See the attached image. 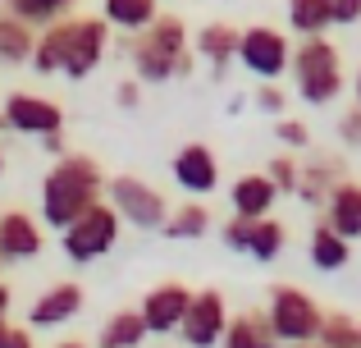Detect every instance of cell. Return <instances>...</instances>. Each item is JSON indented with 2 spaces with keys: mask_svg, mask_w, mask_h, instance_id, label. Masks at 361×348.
I'll use <instances>...</instances> for the list:
<instances>
[{
  "mask_svg": "<svg viewBox=\"0 0 361 348\" xmlns=\"http://www.w3.org/2000/svg\"><path fill=\"white\" fill-rule=\"evenodd\" d=\"M101 165L82 152H64L55 161V170L42 179V220L51 229H64L69 220H78L92 202H101Z\"/></svg>",
  "mask_w": 361,
  "mask_h": 348,
  "instance_id": "6da1fadb",
  "label": "cell"
},
{
  "mask_svg": "<svg viewBox=\"0 0 361 348\" xmlns=\"http://www.w3.org/2000/svg\"><path fill=\"white\" fill-rule=\"evenodd\" d=\"M133 69L142 83H165L174 73H192V51H188V28L178 14H156L133 42Z\"/></svg>",
  "mask_w": 361,
  "mask_h": 348,
  "instance_id": "7a4b0ae2",
  "label": "cell"
},
{
  "mask_svg": "<svg viewBox=\"0 0 361 348\" xmlns=\"http://www.w3.org/2000/svg\"><path fill=\"white\" fill-rule=\"evenodd\" d=\"M288 69L298 78V97L307 106H329L343 92V60H338V46L325 32L302 37L288 55Z\"/></svg>",
  "mask_w": 361,
  "mask_h": 348,
  "instance_id": "3957f363",
  "label": "cell"
},
{
  "mask_svg": "<svg viewBox=\"0 0 361 348\" xmlns=\"http://www.w3.org/2000/svg\"><path fill=\"white\" fill-rule=\"evenodd\" d=\"M110 46L106 18H64L60 23V73L64 78H87Z\"/></svg>",
  "mask_w": 361,
  "mask_h": 348,
  "instance_id": "277c9868",
  "label": "cell"
},
{
  "mask_svg": "<svg viewBox=\"0 0 361 348\" xmlns=\"http://www.w3.org/2000/svg\"><path fill=\"white\" fill-rule=\"evenodd\" d=\"M119 229H123V220H119L115 206L110 202H92L78 220H69L60 229L64 234V252H69L73 261H97V257H106V252L119 243Z\"/></svg>",
  "mask_w": 361,
  "mask_h": 348,
  "instance_id": "5b68a950",
  "label": "cell"
},
{
  "mask_svg": "<svg viewBox=\"0 0 361 348\" xmlns=\"http://www.w3.org/2000/svg\"><path fill=\"white\" fill-rule=\"evenodd\" d=\"M265 316H270L274 335H279L283 344H311V340H316V330H320V316H325V312L316 307V298H311L307 289H298V284H274Z\"/></svg>",
  "mask_w": 361,
  "mask_h": 348,
  "instance_id": "8992f818",
  "label": "cell"
},
{
  "mask_svg": "<svg viewBox=\"0 0 361 348\" xmlns=\"http://www.w3.org/2000/svg\"><path fill=\"white\" fill-rule=\"evenodd\" d=\"M110 206L119 211L123 224H137V229H160L169 215V202L137 174H115L110 179Z\"/></svg>",
  "mask_w": 361,
  "mask_h": 348,
  "instance_id": "52a82bcc",
  "label": "cell"
},
{
  "mask_svg": "<svg viewBox=\"0 0 361 348\" xmlns=\"http://www.w3.org/2000/svg\"><path fill=\"white\" fill-rule=\"evenodd\" d=\"M224 325H229V307H224L220 289H202L188 298V312L178 321V340L188 348H220Z\"/></svg>",
  "mask_w": 361,
  "mask_h": 348,
  "instance_id": "ba28073f",
  "label": "cell"
},
{
  "mask_svg": "<svg viewBox=\"0 0 361 348\" xmlns=\"http://www.w3.org/2000/svg\"><path fill=\"white\" fill-rule=\"evenodd\" d=\"M288 55H293V42L279 32V28H247L238 37V60L247 73H256V78H279L283 69H288Z\"/></svg>",
  "mask_w": 361,
  "mask_h": 348,
  "instance_id": "9c48e42d",
  "label": "cell"
},
{
  "mask_svg": "<svg viewBox=\"0 0 361 348\" xmlns=\"http://www.w3.org/2000/svg\"><path fill=\"white\" fill-rule=\"evenodd\" d=\"M224 243L256 261H274L283 252V243H288V229L279 220H270V215H233L224 224Z\"/></svg>",
  "mask_w": 361,
  "mask_h": 348,
  "instance_id": "30bf717a",
  "label": "cell"
},
{
  "mask_svg": "<svg viewBox=\"0 0 361 348\" xmlns=\"http://www.w3.org/2000/svg\"><path fill=\"white\" fill-rule=\"evenodd\" d=\"M0 115L9 119V133H27V138H42V133L64 128V110L55 106V101L37 97V92H14Z\"/></svg>",
  "mask_w": 361,
  "mask_h": 348,
  "instance_id": "8fae6325",
  "label": "cell"
},
{
  "mask_svg": "<svg viewBox=\"0 0 361 348\" xmlns=\"http://www.w3.org/2000/svg\"><path fill=\"white\" fill-rule=\"evenodd\" d=\"M188 298H192V289L178 284V280L156 284L147 298H142V307H137L142 321H147V330L151 335H174L178 321H183V312H188Z\"/></svg>",
  "mask_w": 361,
  "mask_h": 348,
  "instance_id": "7c38bea8",
  "label": "cell"
},
{
  "mask_svg": "<svg viewBox=\"0 0 361 348\" xmlns=\"http://www.w3.org/2000/svg\"><path fill=\"white\" fill-rule=\"evenodd\" d=\"M46 248L42 224L27 211H0V261H32Z\"/></svg>",
  "mask_w": 361,
  "mask_h": 348,
  "instance_id": "4fadbf2b",
  "label": "cell"
},
{
  "mask_svg": "<svg viewBox=\"0 0 361 348\" xmlns=\"http://www.w3.org/2000/svg\"><path fill=\"white\" fill-rule=\"evenodd\" d=\"M174 184L183 193H215L220 188V161L206 143H188L174 156Z\"/></svg>",
  "mask_w": 361,
  "mask_h": 348,
  "instance_id": "5bb4252c",
  "label": "cell"
},
{
  "mask_svg": "<svg viewBox=\"0 0 361 348\" xmlns=\"http://www.w3.org/2000/svg\"><path fill=\"white\" fill-rule=\"evenodd\" d=\"M78 312H82V284H73V280H60V284H51L32 307H27V325H32V330H46V325L73 321Z\"/></svg>",
  "mask_w": 361,
  "mask_h": 348,
  "instance_id": "9a60e30c",
  "label": "cell"
},
{
  "mask_svg": "<svg viewBox=\"0 0 361 348\" xmlns=\"http://www.w3.org/2000/svg\"><path fill=\"white\" fill-rule=\"evenodd\" d=\"M338 179H348V161L343 156H320V161H311V165H298V188H293V193L311 206H325L329 188H334Z\"/></svg>",
  "mask_w": 361,
  "mask_h": 348,
  "instance_id": "2e32d148",
  "label": "cell"
},
{
  "mask_svg": "<svg viewBox=\"0 0 361 348\" xmlns=\"http://www.w3.org/2000/svg\"><path fill=\"white\" fill-rule=\"evenodd\" d=\"M325 220L334 224L343 239H361V184L357 179H338L325 197Z\"/></svg>",
  "mask_w": 361,
  "mask_h": 348,
  "instance_id": "e0dca14e",
  "label": "cell"
},
{
  "mask_svg": "<svg viewBox=\"0 0 361 348\" xmlns=\"http://www.w3.org/2000/svg\"><path fill=\"white\" fill-rule=\"evenodd\" d=\"M238 37L243 32L233 23H224V18H215V23H206L202 32H197V55L215 69V78H224L229 60H238Z\"/></svg>",
  "mask_w": 361,
  "mask_h": 348,
  "instance_id": "ac0fdd59",
  "label": "cell"
},
{
  "mask_svg": "<svg viewBox=\"0 0 361 348\" xmlns=\"http://www.w3.org/2000/svg\"><path fill=\"white\" fill-rule=\"evenodd\" d=\"M233 215H270L279 202V188L270 184V174H238L229 188Z\"/></svg>",
  "mask_w": 361,
  "mask_h": 348,
  "instance_id": "d6986e66",
  "label": "cell"
},
{
  "mask_svg": "<svg viewBox=\"0 0 361 348\" xmlns=\"http://www.w3.org/2000/svg\"><path fill=\"white\" fill-rule=\"evenodd\" d=\"M220 348H279V335H274V325H270L265 312H238L224 325Z\"/></svg>",
  "mask_w": 361,
  "mask_h": 348,
  "instance_id": "ffe728a7",
  "label": "cell"
},
{
  "mask_svg": "<svg viewBox=\"0 0 361 348\" xmlns=\"http://www.w3.org/2000/svg\"><path fill=\"white\" fill-rule=\"evenodd\" d=\"M348 257H353V239H343L329 220H316V229H311V261H316V270H343Z\"/></svg>",
  "mask_w": 361,
  "mask_h": 348,
  "instance_id": "44dd1931",
  "label": "cell"
},
{
  "mask_svg": "<svg viewBox=\"0 0 361 348\" xmlns=\"http://www.w3.org/2000/svg\"><path fill=\"white\" fill-rule=\"evenodd\" d=\"M147 321H142L137 307H123V312H115L106 325H101V348H137L142 340H147Z\"/></svg>",
  "mask_w": 361,
  "mask_h": 348,
  "instance_id": "7402d4cb",
  "label": "cell"
},
{
  "mask_svg": "<svg viewBox=\"0 0 361 348\" xmlns=\"http://www.w3.org/2000/svg\"><path fill=\"white\" fill-rule=\"evenodd\" d=\"M156 14H160L156 0H106V5H101V18H106L110 28H123V32H142Z\"/></svg>",
  "mask_w": 361,
  "mask_h": 348,
  "instance_id": "603a6c76",
  "label": "cell"
},
{
  "mask_svg": "<svg viewBox=\"0 0 361 348\" xmlns=\"http://www.w3.org/2000/svg\"><path fill=\"white\" fill-rule=\"evenodd\" d=\"M32 42H37L32 28L5 9V14H0V64H27V55H32Z\"/></svg>",
  "mask_w": 361,
  "mask_h": 348,
  "instance_id": "cb8c5ba5",
  "label": "cell"
},
{
  "mask_svg": "<svg viewBox=\"0 0 361 348\" xmlns=\"http://www.w3.org/2000/svg\"><path fill=\"white\" fill-rule=\"evenodd\" d=\"M160 234H169V239H202V234H211V211L202 202H183L165 215Z\"/></svg>",
  "mask_w": 361,
  "mask_h": 348,
  "instance_id": "d4e9b609",
  "label": "cell"
},
{
  "mask_svg": "<svg viewBox=\"0 0 361 348\" xmlns=\"http://www.w3.org/2000/svg\"><path fill=\"white\" fill-rule=\"evenodd\" d=\"M311 344L316 348H361V321L348 312H329V316H320V330Z\"/></svg>",
  "mask_w": 361,
  "mask_h": 348,
  "instance_id": "484cf974",
  "label": "cell"
},
{
  "mask_svg": "<svg viewBox=\"0 0 361 348\" xmlns=\"http://www.w3.org/2000/svg\"><path fill=\"white\" fill-rule=\"evenodd\" d=\"M5 9L14 18H23L27 28H51L73 9V0H5Z\"/></svg>",
  "mask_w": 361,
  "mask_h": 348,
  "instance_id": "4316f807",
  "label": "cell"
},
{
  "mask_svg": "<svg viewBox=\"0 0 361 348\" xmlns=\"http://www.w3.org/2000/svg\"><path fill=\"white\" fill-rule=\"evenodd\" d=\"M288 23L298 37H316L325 28H334V18H329L325 0H288Z\"/></svg>",
  "mask_w": 361,
  "mask_h": 348,
  "instance_id": "83f0119b",
  "label": "cell"
},
{
  "mask_svg": "<svg viewBox=\"0 0 361 348\" xmlns=\"http://www.w3.org/2000/svg\"><path fill=\"white\" fill-rule=\"evenodd\" d=\"M37 73H60V23H51L42 37L32 42V55H27Z\"/></svg>",
  "mask_w": 361,
  "mask_h": 348,
  "instance_id": "f1b7e54d",
  "label": "cell"
},
{
  "mask_svg": "<svg viewBox=\"0 0 361 348\" xmlns=\"http://www.w3.org/2000/svg\"><path fill=\"white\" fill-rule=\"evenodd\" d=\"M265 174H270V184L279 188V197H283V193H293V188H298V156H288V152L274 156Z\"/></svg>",
  "mask_w": 361,
  "mask_h": 348,
  "instance_id": "f546056e",
  "label": "cell"
},
{
  "mask_svg": "<svg viewBox=\"0 0 361 348\" xmlns=\"http://www.w3.org/2000/svg\"><path fill=\"white\" fill-rule=\"evenodd\" d=\"M274 138H279L283 147H307V143H311L307 124H302V119H288V115H279V124H274Z\"/></svg>",
  "mask_w": 361,
  "mask_h": 348,
  "instance_id": "4dcf8cb0",
  "label": "cell"
},
{
  "mask_svg": "<svg viewBox=\"0 0 361 348\" xmlns=\"http://www.w3.org/2000/svg\"><path fill=\"white\" fill-rule=\"evenodd\" d=\"M329 5V18H334V23H361V0H325Z\"/></svg>",
  "mask_w": 361,
  "mask_h": 348,
  "instance_id": "1f68e13d",
  "label": "cell"
},
{
  "mask_svg": "<svg viewBox=\"0 0 361 348\" xmlns=\"http://www.w3.org/2000/svg\"><path fill=\"white\" fill-rule=\"evenodd\" d=\"M256 106H261L265 115H283V92L274 88V83H261V88H256Z\"/></svg>",
  "mask_w": 361,
  "mask_h": 348,
  "instance_id": "d6a6232c",
  "label": "cell"
},
{
  "mask_svg": "<svg viewBox=\"0 0 361 348\" xmlns=\"http://www.w3.org/2000/svg\"><path fill=\"white\" fill-rule=\"evenodd\" d=\"M338 138H343L348 147H361V106H353L343 119H338Z\"/></svg>",
  "mask_w": 361,
  "mask_h": 348,
  "instance_id": "836d02e7",
  "label": "cell"
},
{
  "mask_svg": "<svg viewBox=\"0 0 361 348\" xmlns=\"http://www.w3.org/2000/svg\"><path fill=\"white\" fill-rule=\"evenodd\" d=\"M0 348H37V340L27 335V325H9L5 340H0Z\"/></svg>",
  "mask_w": 361,
  "mask_h": 348,
  "instance_id": "e575fe53",
  "label": "cell"
},
{
  "mask_svg": "<svg viewBox=\"0 0 361 348\" xmlns=\"http://www.w3.org/2000/svg\"><path fill=\"white\" fill-rule=\"evenodd\" d=\"M115 101H119V106L123 110H133V106H137V101H142V88H137V83H119V92H115Z\"/></svg>",
  "mask_w": 361,
  "mask_h": 348,
  "instance_id": "d590c367",
  "label": "cell"
},
{
  "mask_svg": "<svg viewBox=\"0 0 361 348\" xmlns=\"http://www.w3.org/2000/svg\"><path fill=\"white\" fill-rule=\"evenodd\" d=\"M5 312H9V289L0 284V340H5V330H9V325H5Z\"/></svg>",
  "mask_w": 361,
  "mask_h": 348,
  "instance_id": "8d00e7d4",
  "label": "cell"
},
{
  "mask_svg": "<svg viewBox=\"0 0 361 348\" xmlns=\"http://www.w3.org/2000/svg\"><path fill=\"white\" fill-rule=\"evenodd\" d=\"M55 348H87V344H78V340H60Z\"/></svg>",
  "mask_w": 361,
  "mask_h": 348,
  "instance_id": "74e56055",
  "label": "cell"
},
{
  "mask_svg": "<svg viewBox=\"0 0 361 348\" xmlns=\"http://www.w3.org/2000/svg\"><path fill=\"white\" fill-rule=\"evenodd\" d=\"M357 106H361V69H357Z\"/></svg>",
  "mask_w": 361,
  "mask_h": 348,
  "instance_id": "f35d334b",
  "label": "cell"
},
{
  "mask_svg": "<svg viewBox=\"0 0 361 348\" xmlns=\"http://www.w3.org/2000/svg\"><path fill=\"white\" fill-rule=\"evenodd\" d=\"M0 174H5V152H0Z\"/></svg>",
  "mask_w": 361,
  "mask_h": 348,
  "instance_id": "ab89813d",
  "label": "cell"
}]
</instances>
